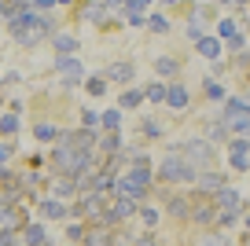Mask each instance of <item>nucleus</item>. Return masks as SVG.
<instances>
[{
    "instance_id": "25",
    "label": "nucleus",
    "mask_w": 250,
    "mask_h": 246,
    "mask_svg": "<svg viewBox=\"0 0 250 246\" xmlns=\"http://www.w3.org/2000/svg\"><path fill=\"white\" fill-rule=\"evenodd\" d=\"M19 132V118L15 114H0V136H15Z\"/></svg>"
},
{
    "instance_id": "20",
    "label": "nucleus",
    "mask_w": 250,
    "mask_h": 246,
    "mask_svg": "<svg viewBox=\"0 0 250 246\" xmlns=\"http://www.w3.org/2000/svg\"><path fill=\"white\" fill-rule=\"evenodd\" d=\"M228 132H235V136H250V114H239V118H228Z\"/></svg>"
},
{
    "instance_id": "38",
    "label": "nucleus",
    "mask_w": 250,
    "mask_h": 246,
    "mask_svg": "<svg viewBox=\"0 0 250 246\" xmlns=\"http://www.w3.org/2000/svg\"><path fill=\"white\" fill-rule=\"evenodd\" d=\"M33 136H37V140H55V129H52V125H37Z\"/></svg>"
},
{
    "instance_id": "49",
    "label": "nucleus",
    "mask_w": 250,
    "mask_h": 246,
    "mask_svg": "<svg viewBox=\"0 0 250 246\" xmlns=\"http://www.w3.org/2000/svg\"><path fill=\"white\" fill-rule=\"evenodd\" d=\"M70 246H85V243H70Z\"/></svg>"
},
{
    "instance_id": "15",
    "label": "nucleus",
    "mask_w": 250,
    "mask_h": 246,
    "mask_svg": "<svg viewBox=\"0 0 250 246\" xmlns=\"http://www.w3.org/2000/svg\"><path fill=\"white\" fill-rule=\"evenodd\" d=\"M166 103L177 107V110H184L188 107V88L184 85H166Z\"/></svg>"
},
{
    "instance_id": "33",
    "label": "nucleus",
    "mask_w": 250,
    "mask_h": 246,
    "mask_svg": "<svg viewBox=\"0 0 250 246\" xmlns=\"http://www.w3.org/2000/svg\"><path fill=\"white\" fill-rule=\"evenodd\" d=\"M85 19H92V22H103V19H107V4H88V8H85Z\"/></svg>"
},
{
    "instance_id": "11",
    "label": "nucleus",
    "mask_w": 250,
    "mask_h": 246,
    "mask_svg": "<svg viewBox=\"0 0 250 246\" xmlns=\"http://www.w3.org/2000/svg\"><path fill=\"white\" fill-rule=\"evenodd\" d=\"M85 246H114V228L107 224H96V228H85Z\"/></svg>"
},
{
    "instance_id": "30",
    "label": "nucleus",
    "mask_w": 250,
    "mask_h": 246,
    "mask_svg": "<svg viewBox=\"0 0 250 246\" xmlns=\"http://www.w3.org/2000/svg\"><path fill=\"white\" fill-rule=\"evenodd\" d=\"M144 100H151V103H166V85H147V88H144Z\"/></svg>"
},
{
    "instance_id": "8",
    "label": "nucleus",
    "mask_w": 250,
    "mask_h": 246,
    "mask_svg": "<svg viewBox=\"0 0 250 246\" xmlns=\"http://www.w3.org/2000/svg\"><path fill=\"white\" fill-rule=\"evenodd\" d=\"M37 209L44 221H66L70 217V206H66V199H55V195H44V199H37Z\"/></svg>"
},
{
    "instance_id": "7",
    "label": "nucleus",
    "mask_w": 250,
    "mask_h": 246,
    "mask_svg": "<svg viewBox=\"0 0 250 246\" xmlns=\"http://www.w3.org/2000/svg\"><path fill=\"white\" fill-rule=\"evenodd\" d=\"M59 77H62V88H78L81 77H85V70H81V62L74 59V55H59Z\"/></svg>"
},
{
    "instance_id": "29",
    "label": "nucleus",
    "mask_w": 250,
    "mask_h": 246,
    "mask_svg": "<svg viewBox=\"0 0 250 246\" xmlns=\"http://www.w3.org/2000/svg\"><path fill=\"white\" fill-rule=\"evenodd\" d=\"M144 26H151V30H155V33H166V30H169V22H166V15H158V11H155V15H147V19H144Z\"/></svg>"
},
{
    "instance_id": "28",
    "label": "nucleus",
    "mask_w": 250,
    "mask_h": 246,
    "mask_svg": "<svg viewBox=\"0 0 250 246\" xmlns=\"http://www.w3.org/2000/svg\"><path fill=\"white\" fill-rule=\"evenodd\" d=\"M136 213H140V221L147 224V228H155V224H158V209L155 206H136Z\"/></svg>"
},
{
    "instance_id": "43",
    "label": "nucleus",
    "mask_w": 250,
    "mask_h": 246,
    "mask_svg": "<svg viewBox=\"0 0 250 246\" xmlns=\"http://www.w3.org/2000/svg\"><path fill=\"white\" fill-rule=\"evenodd\" d=\"M103 4H107V8H125L129 0H103Z\"/></svg>"
},
{
    "instance_id": "40",
    "label": "nucleus",
    "mask_w": 250,
    "mask_h": 246,
    "mask_svg": "<svg viewBox=\"0 0 250 246\" xmlns=\"http://www.w3.org/2000/svg\"><path fill=\"white\" fill-rule=\"evenodd\" d=\"M188 37H191V41H199V37H203V26H195V22H188Z\"/></svg>"
},
{
    "instance_id": "46",
    "label": "nucleus",
    "mask_w": 250,
    "mask_h": 246,
    "mask_svg": "<svg viewBox=\"0 0 250 246\" xmlns=\"http://www.w3.org/2000/svg\"><path fill=\"white\" fill-rule=\"evenodd\" d=\"M243 224H247V231H250V213H247V217H243Z\"/></svg>"
},
{
    "instance_id": "16",
    "label": "nucleus",
    "mask_w": 250,
    "mask_h": 246,
    "mask_svg": "<svg viewBox=\"0 0 250 246\" xmlns=\"http://www.w3.org/2000/svg\"><path fill=\"white\" fill-rule=\"evenodd\" d=\"M225 136H228L225 118H213V122H206V140H210V144H221Z\"/></svg>"
},
{
    "instance_id": "19",
    "label": "nucleus",
    "mask_w": 250,
    "mask_h": 246,
    "mask_svg": "<svg viewBox=\"0 0 250 246\" xmlns=\"http://www.w3.org/2000/svg\"><path fill=\"white\" fill-rule=\"evenodd\" d=\"M195 44H199V52H203L206 59H221V41L217 37H199Z\"/></svg>"
},
{
    "instance_id": "12",
    "label": "nucleus",
    "mask_w": 250,
    "mask_h": 246,
    "mask_svg": "<svg viewBox=\"0 0 250 246\" xmlns=\"http://www.w3.org/2000/svg\"><path fill=\"white\" fill-rule=\"evenodd\" d=\"M188 206H191V199H188V195H180V191L166 195V213L177 217V221H188Z\"/></svg>"
},
{
    "instance_id": "36",
    "label": "nucleus",
    "mask_w": 250,
    "mask_h": 246,
    "mask_svg": "<svg viewBox=\"0 0 250 246\" xmlns=\"http://www.w3.org/2000/svg\"><path fill=\"white\" fill-rule=\"evenodd\" d=\"M0 246H22L19 231H8V228H0Z\"/></svg>"
},
{
    "instance_id": "39",
    "label": "nucleus",
    "mask_w": 250,
    "mask_h": 246,
    "mask_svg": "<svg viewBox=\"0 0 250 246\" xmlns=\"http://www.w3.org/2000/svg\"><path fill=\"white\" fill-rule=\"evenodd\" d=\"M11 206H15V202H11V195H8V191H0V221H4V213H8Z\"/></svg>"
},
{
    "instance_id": "5",
    "label": "nucleus",
    "mask_w": 250,
    "mask_h": 246,
    "mask_svg": "<svg viewBox=\"0 0 250 246\" xmlns=\"http://www.w3.org/2000/svg\"><path fill=\"white\" fill-rule=\"evenodd\" d=\"M213 217H217V206H213L210 195L191 199V206H188V221H195L199 228H213Z\"/></svg>"
},
{
    "instance_id": "21",
    "label": "nucleus",
    "mask_w": 250,
    "mask_h": 246,
    "mask_svg": "<svg viewBox=\"0 0 250 246\" xmlns=\"http://www.w3.org/2000/svg\"><path fill=\"white\" fill-rule=\"evenodd\" d=\"M96 147L107 151V154H118V151H122V136H118V132H107L103 140H96Z\"/></svg>"
},
{
    "instance_id": "32",
    "label": "nucleus",
    "mask_w": 250,
    "mask_h": 246,
    "mask_svg": "<svg viewBox=\"0 0 250 246\" xmlns=\"http://www.w3.org/2000/svg\"><path fill=\"white\" fill-rule=\"evenodd\" d=\"M96 125H100V110L85 107V110H81V129H96Z\"/></svg>"
},
{
    "instance_id": "27",
    "label": "nucleus",
    "mask_w": 250,
    "mask_h": 246,
    "mask_svg": "<svg viewBox=\"0 0 250 246\" xmlns=\"http://www.w3.org/2000/svg\"><path fill=\"white\" fill-rule=\"evenodd\" d=\"M140 132H144L147 140H155V136H162V125H158L155 118H144V122H140Z\"/></svg>"
},
{
    "instance_id": "34",
    "label": "nucleus",
    "mask_w": 250,
    "mask_h": 246,
    "mask_svg": "<svg viewBox=\"0 0 250 246\" xmlns=\"http://www.w3.org/2000/svg\"><path fill=\"white\" fill-rule=\"evenodd\" d=\"M66 239H70V243H81V239H85V224L70 221V224H66Z\"/></svg>"
},
{
    "instance_id": "44",
    "label": "nucleus",
    "mask_w": 250,
    "mask_h": 246,
    "mask_svg": "<svg viewBox=\"0 0 250 246\" xmlns=\"http://www.w3.org/2000/svg\"><path fill=\"white\" fill-rule=\"evenodd\" d=\"M129 4H133V8H147L151 0H129Z\"/></svg>"
},
{
    "instance_id": "24",
    "label": "nucleus",
    "mask_w": 250,
    "mask_h": 246,
    "mask_svg": "<svg viewBox=\"0 0 250 246\" xmlns=\"http://www.w3.org/2000/svg\"><path fill=\"white\" fill-rule=\"evenodd\" d=\"M155 70H158L162 77H173V74L180 70V62H177V59H169V55H162V59L155 62Z\"/></svg>"
},
{
    "instance_id": "18",
    "label": "nucleus",
    "mask_w": 250,
    "mask_h": 246,
    "mask_svg": "<svg viewBox=\"0 0 250 246\" xmlns=\"http://www.w3.org/2000/svg\"><path fill=\"white\" fill-rule=\"evenodd\" d=\"M140 103H144V92H140V88H125V92H122V103H118V110H136Z\"/></svg>"
},
{
    "instance_id": "3",
    "label": "nucleus",
    "mask_w": 250,
    "mask_h": 246,
    "mask_svg": "<svg viewBox=\"0 0 250 246\" xmlns=\"http://www.w3.org/2000/svg\"><path fill=\"white\" fill-rule=\"evenodd\" d=\"M180 154H184L195 169H203V165H210V162H213V144H210V140H203V136H195V140H188V144H180Z\"/></svg>"
},
{
    "instance_id": "4",
    "label": "nucleus",
    "mask_w": 250,
    "mask_h": 246,
    "mask_svg": "<svg viewBox=\"0 0 250 246\" xmlns=\"http://www.w3.org/2000/svg\"><path fill=\"white\" fill-rule=\"evenodd\" d=\"M210 199H213V206H217V209H228V213H247V202H243V191H239V187H232V184H221L217 187V191H213L210 195Z\"/></svg>"
},
{
    "instance_id": "47",
    "label": "nucleus",
    "mask_w": 250,
    "mask_h": 246,
    "mask_svg": "<svg viewBox=\"0 0 250 246\" xmlns=\"http://www.w3.org/2000/svg\"><path fill=\"white\" fill-rule=\"evenodd\" d=\"M55 4H70V0H55Z\"/></svg>"
},
{
    "instance_id": "48",
    "label": "nucleus",
    "mask_w": 250,
    "mask_h": 246,
    "mask_svg": "<svg viewBox=\"0 0 250 246\" xmlns=\"http://www.w3.org/2000/svg\"><path fill=\"white\" fill-rule=\"evenodd\" d=\"M162 4H177V0H162Z\"/></svg>"
},
{
    "instance_id": "31",
    "label": "nucleus",
    "mask_w": 250,
    "mask_h": 246,
    "mask_svg": "<svg viewBox=\"0 0 250 246\" xmlns=\"http://www.w3.org/2000/svg\"><path fill=\"white\" fill-rule=\"evenodd\" d=\"M203 92H206V100H225V88H221L217 81H210V77L203 81Z\"/></svg>"
},
{
    "instance_id": "13",
    "label": "nucleus",
    "mask_w": 250,
    "mask_h": 246,
    "mask_svg": "<svg viewBox=\"0 0 250 246\" xmlns=\"http://www.w3.org/2000/svg\"><path fill=\"white\" fill-rule=\"evenodd\" d=\"M19 239H22V246H48V231L41 228V224H22V228H19Z\"/></svg>"
},
{
    "instance_id": "10",
    "label": "nucleus",
    "mask_w": 250,
    "mask_h": 246,
    "mask_svg": "<svg viewBox=\"0 0 250 246\" xmlns=\"http://www.w3.org/2000/svg\"><path fill=\"white\" fill-rule=\"evenodd\" d=\"M48 191H52L55 199H74L81 187H78V180L66 177V173H52V177H48Z\"/></svg>"
},
{
    "instance_id": "9",
    "label": "nucleus",
    "mask_w": 250,
    "mask_h": 246,
    "mask_svg": "<svg viewBox=\"0 0 250 246\" xmlns=\"http://www.w3.org/2000/svg\"><path fill=\"white\" fill-rule=\"evenodd\" d=\"M195 191L199 195H213L221 184H225V173H217V169H210V165H203V169H195Z\"/></svg>"
},
{
    "instance_id": "22",
    "label": "nucleus",
    "mask_w": 250,
    "mask_h": 246,
    "mask_svg": "<svg viewBox=\"0 0 250 246\" xmlns=\"http://www.w3.org/2000/svg\"><path fill=\"white\" fill-rule=\"evenodd\" d=\"M55 48H59V55H74L78 52V41L70 33H55Z\"/></svg>"
},
{
    "instance_id": "1",
    "label": "nucleus",
    "mask_w": 250,
    "mask_h": 246,
    "mask_svg": "<svg viewBox=\"0 0 250 246\" xmlns=\"http://www.w3.org/2000/svg\"><path fill=\"white\" fill-rule=\"evenodd\" d=\"M155 187V177H151V165H129L125 173L114 177V191L110 195H129V199L144 202Z\"/></svg>"
},
{
    "instance_id": "42",
    "label": "nucleus",
    "mask_w": 250,
    "mask_h": 246,
    "mask_svg": "<svg viewBox=\"0 0 250 246\" xmlns=\"http://www.w3.org/2000/svg\"><path fill=\"white\" fill-rule=\"evenodd\" d=\"M52 4H55V0H33V8H41V11H48Z\"/></svg>"
},
{
    "instance_id": "26",
    "label": "nucleus",
    "mask_w": 250,
    "mask_h": 246,
    "mask_svg": "<svg viewBox=\"0 0 250 246\" xmlns=\"http://www.w3.org/2000/svg\"><path fill=\"white\" fill-rule=\"evenodd\" d=\"M125 22L129 26H144V8H133V4H125Z\"/></svg>"
},
{
    "instance_id": "45",
    "label": "nucleus",
    "mask_w": 250,
    "mask_h": 246,
    "mask_svg": "<svg viewBox=\"0 0 250 246\" xmlns=\"http://www.w3.org/2000/svg\"><path fill=\"white\" fill-rule=\"evenodd\" d=\"M4 11H8V0H0V19H4Z\"/></svg>"
},
{
    "instance_id": "2",
    "label": "nucleus",
    "mask_w": 250,
    "mask_h": 246,
    "mask_svg": "<svg viewBox=\"0 0 250 246\" xmlns=\"http://www.w3.org/2000/svg\"><path fill=\"white\" fill-rule=\"evenodd\" d=\"M158 180L162 184H191L195 180V165L184 158V154H166V162L158 165Z\"/></svg>"
},
{
    "instance_id": "41",
    "label": "nucleus",
    "mask_w": 250,
    "mask_h": 246,
    "mask_svg": "<svg viewBox=\"0 0 250 246\" xmlns=\"http://www.w3.org/2000/svg\"><path fill=\"white\" fill-rule=\"evenodd\" d=\"M11 151H15V147H11V144H0V165H4V162L11 158Z\"/></svg>"
},
{
    "instance_id": "23",
    "label": "nucleus",
    "mask_w": 250,
    "mask_h": 246,
    "mask_svg": "<svg viewBox=\"0 0 250 246\" xmlns=\"http://www.w3.org/2000/svg\"><path fill=\"white\" fill-rule=\"evenodd\" d=\"M100 125H103L107 132H118V125H122V110H103Z\"/></svg>"
},
{
    "instance_id": "6",
    "label": "nucleus",
    "mask_w": 250,
    "mask_h": 246,
    "mask_svg": "<svg viewBox=\"0 0 250 246\" xmlns=\"http://www.w3.org/2000/svg\"><path fill=\"white\" fill-rule=\"evenodd\" d=\"M228 165L239 173H250V140L247 136H235L228 144Z\"/></svg>"
},
{
    "instance_id": "35",
    "label": "nucleus",
    "mask_w": 250,
    "mask_h": 246,
    "mask_svg": "<svg viewBox=\"0 0 250 246\" xmlns=\"http://www.w3.org/2000/svg\"><path fill=\"white\" fill-rule=\"evenodd\" d=\"M85 88H88V96H103L107 92V81H103V77H88Z\"/></svg>"
},
{
    "instance_id": "17",
    "label": "nucleus",
    "mask_w": 250,
    "mask_h": 246,
    "mask_svg": "<svg viewBox=\"0 0 250 246\" xmlns=\"http://www.w3.org/2000/svg\"><path fill=\"white\" fill-rule=\"evenodd\" d=\"M195 246H228V235H221L217 228H206L203 235L195 239Z\"/></svg>"
},
{
    "instance_id": "14",
    "label": "nucleus",
    "mask_w": 250,
    "mask_h": 246,
    "mask_svg": "<svg viewBox=\"0 0 250 246\" xmlns=\"http://www.w3.org/2000/svg\"><path fill=\"white\" fill-rule=\"evenodd\" d=\"M133 62H110V70H107V77L110 81H122V85H129V81H133Z\"/></svg>"
},
{
    "instance_id": "37",
    "label": "nucleus",
    "mask_w": 250,
    "mask_h": 246,
    "mask_svg": "<svg viewBox=\"0 0 250 246\" xmlns=\"http://www.w3.org/2000/svg\"><path fill=\"white\" fill-rule=\"evenodd\" d=\"M217 30H221V37H235V22H232V19H221V22H217Z\"/></svg>"
}]
</instances>
